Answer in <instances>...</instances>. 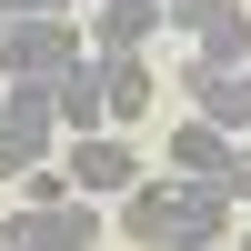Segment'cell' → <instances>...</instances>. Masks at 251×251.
Listing matches in <instances>:
<instances>
[{
	"label": "cell",
	"mask_w": 251,
	"mask_h": 251,
	"mask_svg": "<svg viewBox=\"0 0 251 251\" xmlns=\"http://www.w3.org/2000/svg\"><path fill=\"white\" fill-rule=\"evenodd\" d=\"M121 231L131 251H221L231 241V201L211 191V181H141V191H121Z\"/></svg>",
	"instance_id": "1"
},
{
	"label": "cell",
	"mask_w": 251,
	"mask_h": 251,
	"mask_svg": "<svg viewBox=\"0 0 251 251\" xmlns=\"http://www.w3.org/2000/svg\"><path fill=\"white\" fill-rule=\"evenodd\" d=\"M80 60H91V30H80L71 10H40V20H0V91L10 80H71Z\"/></svg>",
	"instance_id": "2"
},
{
	"label": "cell",
	"mask_w": 251,
	"mask_h": 251,
	"mask_svg": "<svg viewBox=\"0 0 251 251\" xmlns=\"http://www.w3.org/2000/svg\"><path fill=\"white\" fill-rule=\"evenodd\" d=\"M50 151H60V121H50V91H40V80H10V91H0V181L40 171Z\"/></svg>",
	"instance_id": "3"
},
{
	"label": "cell",
	"mask_w": 251,
	"mask_h": 251,
	"mask_svg": "<svg viewBox=\"0 0 251 251\" xmlns=\"http://www.w3.org/2000/svg\"><path fill=\"white\" fill-rule=\"evenodd\" d=\"M141 151H131V131H91V141H71V201H121V191H141Z\"/></svg>",
	"instance_id": "4"
},
{
	"label": "cell",
	"mask_w": 251,
	"mask_h": 251,
	"mask_svg": "<svg viewBox=\"0 0 251 251\" xmlns=\"http://www.w3.org/2000/svg\"><path fill=\"white\" fill-rule=\"evenodd\" d=\"M0 241L10 251H100V211L91 201H60V211H0Z\"/></svg>",
	"instance_id": "5"
},
{
	"label": "cell",
	"mask_w": 251,
	"mask_h": 251,
	"mask_svg": "<svg viewBox=\"0 0 251 251\" xmlns=\"http://www.w3.org/2000/svg\"><path fill=\"white\" fill-rule=\"evenodd\" d=\"M91 80H100V111H111V131H141V121L161 111V80L141 50H91Z\"/></svg>",
	"instance_id": "6"
},
{
	"label": "cell",
	"mask_w": 251,
	"mask_h": 251,
	"mask_svg": "<svg viewBox=\"0 0 251 251\" xmlns=\"http://www.w3.org/2000/svg\"><path fill=\"white\" fill-rule=\"evenodd\" d=\"M171 91H191V121H211V131H251V71H211V60H181Z\"/></svg>",
	"instance_id": "7"
},
{
	"label": "cell",
	"mask_w": 251,
	"mask_h": 251,
	"mask_svg": "<svg viewBox=\"0 0 251 251\" xmlns=\"http://www.w3.org/2000/svg\"><path fill=\"white\" fill-rule=\"evenodd\" d=\"M80 30H91V50H151L161 40V0H91Z\"/></svg>",
	"instance_id": "8"
},
{
	"label": "cell",
	"mask_w": 251,
	"mask_h": 251,
	"mask_svg": "<svg viewBox=\"0 0 251 251\" xmlns=\"http://www.w3.org/2000/svg\"><path fill=\"white\" fill-rule=\"evenodd\" d=\"M231 161H241V141L211 131V121H181V131H171V181H211V191H221Z\"/></svg>",
	"instance_id": "9"
},
{
	"label": "cell",
	"mask_w": 251,
	"mask_h": 251,
	"mask_svg": "<svg viewBox=\"0 0 251 251\" xmlns=\"http://www.w3.org/2000/svg\"><path fill=\"white\" fill-rule=\"evenodd\" d=\"M191 60H211V71H251V10H241V0H221V10L191 30Z\"/></svg>",
	"instance_id": "10"
},
{
	"label": "cell",
	"mask_w": 251,
	"mask_h": 251,
	"mask_svg": "<svg viewBox=\"0 0 251 251\" xmlns=\"http://www.w3.org/2000/svg\"><path fill=\"white\" fill-rule=\"evenodd\" d=\"M50 121H60V141H91V131H111V111H100V80H91V60H80L71 80H50Z\"/></svg>",
	"instance_id": "11"
},
{
	"label": "cell",
	"mask_w": 251,
	"mask_h": 251,
	"mask_svg": "<svg viewBox=\"0 0 251 251\" xmlns=\"http://www.w3.org/2000/svg\"><path fill=\"white\" fill-rule=\"evenodd\" d=\"M60 201H71V171H50V161L20 171V211H60Z\"/></svg>",
	"instance_id": "12"
},
{
	"label": "cell",
	"mask_w": 251,
	"mask_h": 251,
	"mask_svg": "<svg viewBox=\"0 0 251 251\" xmlns=\"http://www.w3.org/2000/svg\"><path fill=\"white\" fill-rule=\"evenodd\" d=\"M211 10H221V0H161V30H201Z\"/></svg>",
	"instance_id": "13"
},
{
	"label": "cell",
	"mask_w": 251,
	"mask_h": 251,
	"mask_svg": "<svg viewBox=\"0 0 251 251\" xmlns=\"http://www.w3.org/2000/svg\"><path fill=\"white\" fill-rule=\"evenodd\" d=\"M40 10H80V0H0V20H40Z\"/></svg>",
	"instance_id": "14"
},
{
	"label": "cell",
	"mask_w": 251,
	"mask_h": 251,
	"mask_svg": "<svg viewBox=\"0 0 251 251\" xmlns=\"http://www.w3.org/2000/svg\"><path fill=\"white\" fill-rule=\"evenodd\" d=\"M221 251H251V221H241V231H231V241H221Z\"/></svg>",
	"instance_id": "15"
},
{
	"label": "cell",
	"mask_w": 251,
	"mask_h": 251,
	"mask_svg": "<svg viewBox=\"0 0 251 251\" xmlns=\"http://www.w3.org/2000/svg\"><path fill=\"white\" fill-rule=\"evenodd\" d=\"M241 161H251V131H241Z\"/></svg>",
	"instance_id": "16"
},
{
	"label": "cell",
	"mask_w": 251,
	"mask_h": 251,
	"mask_svg": "<svg viewBox=\"0 0 251 251\" xmlns=\"http://www.w3.org/2000/svg\"><path fill=\"white\" fill-rule=\"evenodd\" d=\"M0 251H10V241H0Z\"/></svg>",
	"instance_id": "17"
}]
</instances>
